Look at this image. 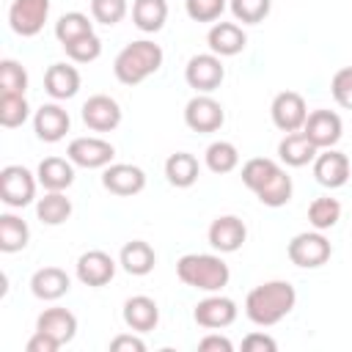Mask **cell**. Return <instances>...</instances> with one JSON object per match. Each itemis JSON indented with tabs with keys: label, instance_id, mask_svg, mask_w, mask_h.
<instances>
[{
	"label": "cell",
	"instance_id": "cell-1",
	"mask_svg": "<svg viewBox=\"0 0 352 352\" xmlns=\"http://www.w3.org/2000/svg\"><path fill=\"white\" fill-rule=\"evenodd\" d=\"M297 302V292L289 280H267L248 292L245 297V314L258 327H272L283 316L292 314Z\"/></svg>",
	"mask_w": 352,
	"mask_h": 352
},
{
	"label": "cell",
	"instance_id": "cell-2",
	"mask_svg": "<svg viewBox=\"0 0 352 352\" xmlns=\"http://www.w3.org/2000/svg\"><path fill=\"white\" fill-rule=\"evenodd\" d=\"M160 66H162V47L154 44V41H148V38H140V41L126 44L116 55L113 74H116V80L121 85H140Z\"/></svg>",
	"mask_w": 352,
	"mask_h": 352
},
{
	"label": "cell",
	"instance_id": "cell-3",
	"mask_svg": "<svg viewBox=\"0 0 352 352\" xmlns=\"http://www.w3.org/2000/svg\"><path fill=\"white\" fill-rule=\"evenodd\" d=\"M176 275L184 286H192V289H201V292H220L231 272H228V264L220 258V256H212V253H187L176 261Z\"/></svg>",
	"mask_w": 352,
	"mask_h": 352
},
{
	"label": "cell",
	"instance_id": "cell-4",
	"mask_svg": "<svg viewBox=\"0 0 352 352\" xmlns=\"http://www.w3.org/2000/svg\"><path fill=\"white\" fill-rule=\"evenodd\" d=\"M36 173H30L25 165H6L0 170V201L11 209H22L33 204L36 198Z\"/></svg>",
	"mask_w": 352,
	"mask_h": 352
},
{
	"label": "cell",
	"instance_id": "cell-5",
	"mask_svg": "<svg viewBox=\"0 0 352 352\" xmlns=\"http://www.w3.org/2000/svg\"><path fill=\"white\" fill-rule=\"evenodd\" d=\"M286 253H289V261L294 267L314 270V267H322L330 258L333 248H330V242L322 231H302L289 242Z\"/></svg>",
	"mask_w": 352,
	"mask_h": 352
},
{
	"label": "cell",
	"instance_id": "cell-6",
	"mask_svg": "<svg viewBox=\"0 0 352 352\" xmlns=\"http://www.w3.org/2000/svg\"><path fill=\"white\" fill-rule=\"evenodd\" d=\"M226 77V69H223V60L220 55L214 52H204V55H192L184 66V80L190 88H195L198 94H212L220 88Z\"/></svg>",
	"mask_w": 352,
	"mask_h": 352
},
{
	"label": "cell",
	"instance_id": "cell-7",
	"mask_svg": "<svg viewBox=\"0 0 352 352\" xmlns=\"http://www.w3.org/2000/svg\"><path fill=\"white\" fill-rule=\"evenodd\" d=\"M226 121V113H223V104L217 99H212L209 94H195L187 107H184V124L198 132V135H209V132H217Z\"/></svg>",
	"mask_w": 352,
	"mask_h": 352
},
{
	"label": "cell",
	"instance_id": "cell-8",
	"mask_svg": "<svg viewBox=\"0 0 352 352\" xmlns=\"http://www.w3.org/2000/svg\"><path fill=\"white\" fill-rule=\"evenodd\" d=\"M50 16V0H14L8 8V25L16 36H38Z\"/></svg>",
	"mask_w": 352,
	"mask_h": 352
},
{
	"label": "cell",
	"instance_id": "cell-9",
	"mask_svg": "<svg viewBox=\"0 0 352 352\" xmlns=\"http://www.w3.org/2000/svg\"><path fill=\"white\" fill-rule=\"evenodd\" d=\"M270 116H272V124L280 132L289 135V132H300L302 129V124L308 118V107H305V99L297 91H280L272 99Z\"/></svg>",
	"mask_w": 352,
	"mask_h": 352
},
{
	"label": "cell",
	"instance_id": "cell-10",
	"mask_svg": "<svg viewBox=\"0 0 352 352\" xmlns=\"http://www.w3.org/2000/svg\"><path fill=\"white\" fill-rule=\"evenodd\" d=\"M66 157L80 165V168H107L116 157L113 143L102 140V138H74L66 148Z\"/></svg>",
	"mask_w": 352,
	"mask_h": 352
},
{
	"label": "cell",
	"instance_id": "cell-11",
	"mask_svg": "<svg viewBox=\"0 0 352 352\" xmlns=\"http://www.w3.org/2000/svg\"><path fill=\"white\" fill-rule=\"evenodd\" d=\"M82 124L94 132H113L121 124V107L107 94H94L82 104Z\"/></svg>",
	"mask_w": 352,
	"mask_h": 352
},
{
	"label": "cell",
	"instance_id": "cell-12",
	"mask_svg": "<svg viewBox=\"0 0 352 352\" xmlns=\"http://www.w3.org/2000/svg\"><path fill=\"white\" fill-rule=\"evenodd\" d=\"M302 132L322 151V148H333L341 140L344 124H341V116L333 113V110H314V113H308V118L302 124Z\"/></svg>",
	"mask_w": 352,
	"mask_h": 352
},
{
	"label": "cell",
	"instance_id": "cell-13",
	"mask_svg": "<svg viewBox=\"0 0 352 352\" xmlns=\"http://www.w3.org/2000/svg\"><path fill=\"white\" fill-rule=\"evenodd\" d=\"M102 187L113 195H121V198H129V195H138L143 187H146V173L138 168V165H129V162H116V165H107L104 173H102Z\"/></svg>",
	"mask_w": 352,
	"mask_h": 352
},
{
	"label": "cell",
	"instance_id": "cell-14",
	"mask_svg": "<svg viewBox=\"0 0 352 352\" xmlns=\"http://www.w3.org/2000/svg\"><path fill=\"white\" fill-rule=\"evenodd\" d=\"M192 319H195L201 327H206V330L228 327V324H234V319H236V302H234L231 297H223V294H214V292H212V297H204V300L195 305Z\"/></svg>",
	"mask_w": 352,
	"mask_h": 352
},
{
	"label": "cell",
	"instance_id": "cell-15",
	"mask_svg": "<svg viewBox=\"0 0 352 352\" xmlns=\"http://www.w3.org/2000/svg\"><path fill=\"white\" fill-rule=\"evenodd\" d=\"M349 173H352V165L344 151L322 148V154H316V160H314V176L322 187H330V190L344 187Z\"/></svg>",
	"mask_w": 352,
	"mask_h": 352
},
{
	"label": "cell",
	"instance_id": "cell-16",
	"mask_svg": "<svg viewBox=\"0 0 352 352\" xmlns=\"http://www.w3.org/2000/svg\"><path fill=\"white\" fill-rule=\"evenodd\" d=\"M248 239V228L236 214L214 217L209 226V245L217 253H236Z\"/></svg>",
	"mask_w": 352,
	"mask_h": 352
},
{
	"label": "cell",
	"instance_id": "cell-17",
	"mask_svg": "<svg viewBox=\"0 0 352 352\" xmlns=\"http://www.w3.org/2000/svg\"><path fill=\"white\" fill-rule=\"evenodd\" d=\"M69 126H72V118H69V113L60 107V104H41L38 110H36V116H33V129H36V135H38V140H44V143H58V140H63L66 138V132H69Z\"/></svg>",
	"mask_w": 352,
	"mask_h": 352
},
{
	"label": "cell",
	"instance_id": "cell-18",
	"mask_svg": "<svg viewBox=\"0 0 352 352\" xmlns=\"http://www.w3.org/2000/svg\"><path fill=\"white\" fill-rule=\"evenodd\" d=\"M113 275H116V261L104 250H88L77 258V278L85 286L99 289V286L110 283Z\"/></svg>",
	"mask_w": 352,
	"mask_h": 352
},
{
	"label": "cell",
	"instance_id": "cell-19",
	"mask_svg": "<svg viewBox=\"0 0 352 352\" xmlns=\"http://www.w3.org/2000/svg\"><path fill=\"white\" fill-rule=\"evenodd\" d=\"M206 44L214 55L231 58V55H239L248 47V36L236 22H214L206 33Z\"/></svg>",
	"mask_w": 352,
	"mask_h": 352
},
{
	"label": "cell",
	"instance_id": "cell-20",
	"mask_svg": "<svg viewBox=\"0 0 352 352\" xmlns=\"http://www.w3.org/2000/svg\"><path fill=\"white\" fill-rule=\"evenodd\" d=\"M36 179L50 192H63L74 182V162L63 157H44L36 168Z\"/></svg>",
	"mask_w": 352,
	"mask_h": 352
},
{
	"label": "cell",
	"instance_id": "cell-21",
	"mask_svg": "<svg viewBox=\"0 0 352 352\" xmlns=\"http://www.w3.org/2000/svg\"><path fill=\"white\" fill-rule=\"evenodd\" d=\"M157 322H160V308L151 297L135 294L124 302V324L132 333H148L157 327Z\"/></svg>",
	"mask_w": 352,
	"mask_h": 352
},
{
	"label": "cell",
	"instance_id": "cell-22",
	"mask_svg": "<svg viewBox=\"0 0 352 352\" xmlns=\"http://www.w3.org/2000/svg\"><path fill=\"white\" fill-rule=\"evenodd\" d=\"M69 289H72V280H69V275L60 267H41L30 278V292L38 300H47V302L60 300Z\"/></svg>",
	"mask_w": 352,
	"mask_h": 352
},
{
	"label": "cell",
	"instance_id": "cell-23",
	"mask_svg": "<svg viewBox=\"0 0 352 352\" xmlns=\"http://www.w3.org/2000/svg\"><path fill=\"white\" fill-rule=\"evenodd\" d=\"M36 330L52 336V338L63 346V344H69V341L74 338V333H77V316H74L72 311H66V308H47V311L38 314Z\"/></svg>",
	"mask_w": 352,
	"mask_h": 352
},
{
	"label": "cell",
	"instance_id": "cell-24",
	"mask_svg": "<svg viewBox=\"0 0 352 352\" xmlns=\"http://www.w3.org/2000/svg\"><path fill=\"white\" fill-rule=\"evenodd\" d=\"M319 154V148L308 140V135L300 129V132H289L280 143H278V157L283 165L289 168H302L308 162H314Z\"/></svg>",
	"mask_w": 352,
	"mask_h": 352
},
{
	"label": "cell",
	"instance_id": "cell-25",
	"mask_svg": "<svg viewBox=\"0 0 352 352\" xmlns=\"http://www.w3.org/2000/svg\"><path fill=\"white\" fill-rule=\"evenodd\" d=\"M44 91L52 99H72L80 91V72L69 63H52L44 72Z\"/></svg>",
	"mask_w": 352,
	"mask_h": 352
},
{
	"label": "cell",
	"instance_id": "cell-26",
	"mask_svg": "<svg viewBox=\"0 0 352 352\" xmlns=\"http://www.w3.org/2000/svg\"><path fill=\"white\" fill-rule=\"evenodd\" d=\"M118 264L124 267V272L129 275H148L157 264V253L148 242L143 239H132L121 248V256H118Z\"/></svg>",
	"mask_w": 352,
	"mask_h": 352
},
{
	"label": "cell",
	"instance_id": "cell-27",
	"mask_svg": "<svg viewBox=\"0 0 352 352\" xmlns=\"http://www.w3.org/2000/svg\"><path fill=\"white\" fill-rule=\"evenodd\" d=\"M198 173H201L198 160L190 151H176V154H170L165 160V176H168V182L173 187H182V190L192 187L198 182Z\"/></svg>",
	"mask_w": 352,
	"mask_h": 352
},
{
	"label": "cell",
	"instance_id": "cell-28",
	"mask_svg": "<svg viewBox=\"0 0 352 352\" xmlns=\"http://www.w3.org/2000/svg\"><path fill=\"white\" fill-rule=\"evenodd\" d=\"M168 19V3L165 0H135L132 3V22L143 33H157L162 30Z\"/></svg>",
	"mask_w": 352,
	"mask_h": 352
},
{
	"label": "cell",
	"instance_id": "cell-29",
	"mask_svg": "<svg viewBox=\"0 0 352 352\" xmlns=\"http://www.w3.org/2000/svg\"><path fill=\"white\" fill-rule=\"evenodd\" d=\"M36 217L44 226H60L72 217V201L63 192H50L47 190V195L36 201Z\"/></svg>",
	"mask_w": 352,
	"mask_h": 352
},
{
	"label": "cell",
	"instance_id": "cell-30",
	"mask_svg": "<svg viewBox=\"0 0 352 352\" xmlns=\"http://www.w3.org/2000/svg\"><path fill=\"white\" fill-rule=\"evenodd\" d=\"M30 228L22 217L16 214H0V250L3 253H16L28 245Z\"/></svg>",
	"mask_w": 352,
	"mask_h": 352
},
{
	"label": "cell",
	"instance_id": "cell-31",
	"mask_svg": "<svg viewBox=\"0 0 352 352\" xmlns=\"http://www.w3.org/2000/svg\"><path fill=\"white\" fill-rule=\"evenodd\" d=\"M204 160H206V168H209L212 173H220V176H223V173H231V170L239 165V151H236V146L228 143V140H214V143L206 146Z\"/></svg>",
	"mask_w": 352,
	"mask_h": 352
},
{
	"label": "cell",
	"instance_id": "cell-32",
	"mask_svg": "<svg viewBox=\"0 0 352 352\" xmlns=\"http://www.w3.org/2000/svg\"><path fill=\"white\" fill-rule=\"evenodd\" d=\"M292 176L280 168L258 192H256V198L264 204V206H272V209H278V206H286L289 201H292Z\"/></svg>",
	"mask_w": 352,
	"mask_h": 352
},
{
	"label": "cell",
	"instance_id": "cell-33",
	"mask_svg": "<svg viewBox=\"0 0 352 352\" xmlns=\"http://www.w3.org/2000/svg\"><path fill=\"white\" fill-rule=\"evenodd\" d=\"M88 33H94V22L82 11H69L55 22V38L60 44H72V41L88 36Z\"/></svg>",
	"mask_w": 352,
	"mask_h": 352
},
{
	"label": "cell",
	"instance_id": "cell-34",
	"mask_svg": "<svg viewBox=\"0 0 352 352\" xmlns=\"http://www.w3.org/2000/svg\"><path fill=\"white\" fill-rule=\"evenodd\" d=\"M278 170H280V165L275 160H270V157H253V160H248L242 165V182H245L248 190L258 192Z\"/></svg>",
	"mask_w": 352,
	"mask_h": 352
},
{
	"label": "cell",
	"instance_id": "cell-35",
	"mask_svg": "<svg viewBox=\"0 0 352 352\" xmlns=\"http://www.w3.org/2000/svg\"><path fill=\"white\" fill-rule=\"evenodd\" d=\"M28 116H30V107H28L25 94H0V124L6 129L22 126Z\"/></svg>",
	"mask_w": 352,
	"mask_h": 352
},
{
	"label": "cell",
	"instance_id": "cell-36",
	"mask_svg": "<svg viewBox=\"0 0 352 352\" xmlns=\"http://www.w3.org/2000/svg\"><path fill=\"white\" fill-rule=\"evenodd\" d=\"M341 220V204L336 198H314L308 206V223L316 231H327Z\"/></svg>",
	"mask_w": 352,
	"mask_h": 352
},
{
	"label": "cell",
	"instance_id": "cell-37",
	"mask_svg": "<svg viewBox=\"0 0 352 352\" xmlns=\"http://www.w3.org/2000/svg\"><path fill=\"white\" fill-rule=\"evenodd\" d=\"M28 91V72L19 60L3 58L0 60V94H25Z\"/></svg>",
	"mask_w": 352,
	"mask_h": 352
},
{
	"label": "cell",
	"instance_id": "cell-38",
	"mask_svg": "<svg viewBox=\"0 0 352 352\" xmlns=\"http://www.w3.org/2000/svg\"><path fill=\"white\" fill-rule=\"evenodd\" d=\"M228 6H231V14H234L236 22L258 25V22H264V16L270 14L272 0H228Z\"/></svg>",
	"mask_w": 352,
	"mask_h": 352
},
{
	"label": "cell",
	"instance_id": "cell-39",
	"mask_svg": "<svg viewBox=\"0 0 352 352\" xmlns=\"http://www.w3.org/2000/svg\"><path fill=\"white\" fill-rule=\"evenodd\" d=\"M63 50L74 63H91L102 55V38L96 33H88V36L72 41V44H63Z\"/></svg>",
	"mask_w": 352,
	"mask_h": 352
},
{
	"label": "cell",
	"instance_id": "cell-40",
	"mask_svg": "<svg viewBox=\"0 0 352 352\" xmlns=\"http://www.w3.org/2000/svg\"><path fill=\"white\" fill-rule=\"evenodd\" d=\"M91 16L99 25H118L126 16V0H91Z\"/></svg>",
	"mask_w": 352,
	"mask_h": 352
},
{
	"label": "cell",
	"instance_id": "cell-41",
	"mask_svg": "<svg viewBox=\"0 0 352 352\" xmlns=\"http://www.w3.org/2000/svg\"><path fill=\"white\" fill-rule=\"evenodd\" d=\"M184 8L192 22H214L226 11V0H184Z\"/></svg>",
	"mask_w": 352,
	"mask_h": 352
},
{
	"label": "cell",
	"instance_id": "cell-42",
	"mask_svg": "<svg viewBox=\"0 0 352 352\" xmlns=\"http://www.w3.org/2000/svg\"><path fill=\"white\" fill-rule=\"evenodd\" d=\"M330 94L333 99L344 107V110H352V66H344L333 74L330 80Z\"/></svg>",
	"mask_w": 352,
	"mask_h": 352
},
{
	"label": "cell",
	"instance_id": "cell-43",
	"mask_svg": "<svg viewBox=\"0 0 352 352\" xmlns=\"http://www.w3.org/2000/svg\"><path fill=\"white\" fill-rule=\"evenodd\" d=\"M242 349L245 352H275L278 349V341L267 333H250L242 338Z\"/></svg>",
	"mask_w": 352,
	"mask_h": 352
},
{
	"label": "cell",
	"instance_id": "cell-44",
	"mask_svg": "<svg viewBox=\"0 0 352 352\" xmlns=\"http://www.w3.org/2000/svg\"><path fill=\"white\" fill-rule=\"evenodd\" d=\"M110 352H146V341L132 333H124L110 341Z\"/></svg>",
	"mask_w": 352,
	"mask_h": 352
},
{
	"label": "cell",
	"instance_id": "cell-45",
	"mask_svg": "<svg viewBox=\"0 0 352 352\" xmlns=\"http://www.w3.org/2000/svg\"><path fill=\"white\" fill-rule=\"evenodd\" d=\"M25 349H28V352H58V349H60V344H58L52 336H47V333H41V330H36V333L28 338Z\"/></svg>",
	"mask_w": 352,
	"mask_h": 352
},
{
	"label": "cell",
	"instance_id": "cell-46",
	"mask_svg": "<svg viewBox=\"0 0 352 352\" xmlns=\"http://www.w3.org/2000/svg\"><path fill=\"white\" fill-rule=\"evenodd\" d=\"M198 349H201V352H234V344H231L226 336L212 333V336H204V338L198 341Z\"/></svg>",
	"mask_w": 352,
	"mask_h": 352
}]
</instances>
